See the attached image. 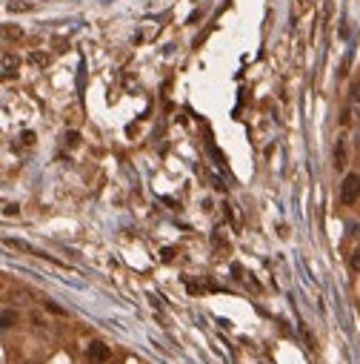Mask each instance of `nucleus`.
Returning <instances> with one entry per match:
<instances>
[{
	"instance_id": "1",
	"label": "nucleus",
	"mask_w": 360,
	"mask_h": 364,
	"mask_svg": "<svg viewBox=\"0 0 360 364\" xmlns=\"http://www.w3.org/2000/svg\"><path fill=\"white\" fill-rule=\"evenodd\" d=\"M357 198H360V178L357 175H346L343 187H340V201H343L346 207H352Z\"/></svg>"
},
{
	"instance_id": "2",
	"label": "nucleus",
	"mask_w": 360,
	"mask_h": 364,
	"mask_svg": "<svg viewBox=\"0 0 360 364\" xmlns=\"http://www.w3.org/2000/svg\"><path fill=\"white\" fill-rule=\"evenodd\" d=\"M109 356H112V350H109V344H103V342H92L86 347V358L92 364H103Z\"/></svg>"
},
{
	"instance_id": "3",
	"label": "nucleus",
	"mask_w": 360,
	"mask_h": 364,
	"mask_svg": "<svg viewBox=\"0 0 360 364\" xmlns=\"http://www.w3.org/2000/svg\"><path fill=\"white\" fill-rule=\"evenodd\" d=\"M335 167L338 169L346 167V138H338V146H335Z\"/></svg>"
},
{
	"instance_id": "4",
	"label": "nucleus",
	"mask_w": 360,
	"mask_h": 364,
	"mask_svg": "<svg viewBox=\"0 0 360 364\" xmlns=\"http://www.w3.org/2000/svg\"><path fill=\"white\" fill-rule=\"evenodd\" d=\"M17 324V313L15 310H0V330H9Z\"/></svg>"
},
{
	"instance_id": "5",
	"label": "nucleus",
	"mask_w": 360,
	"mask_h": 364,
	"mask_svg": "<svg viewBox=\"0 0 360 364\" xmlns=\"http://www.w3.org/2000/svg\"><path fill=\"white\" fill-rule=\"evenodd\" d=\"M6 244L9 247H15V249H23V253H35V249L26 244V241H17V238H6Z\"/></svg>"
},
{
	"instance_id": "6",
	"label": "nucleus",
	"mask_w": 360,
	"mask_h": 364,
	"mask_svg": "<svg viewBox=\"0 0 360 364\" xmlns=\"http://www.w3.org/2000/svg\"><path fill=\"white\" fill-rule=\"evenodd\" d=\"M78 144H80L78 132H66V146H78Z\"/></svg>"
},
{
	"instance_id": "7",
	"label": "nucleus",
	"mask_w": 360,
	"mask_h": 364,
	"mask_svg": "<svg viewBox=\"0 0 360 364\" xmlns=\"http://www.w3.org/2000/svg\"><path fill=\"white\" fill-rule=\"evenodd\" d=\"M352 269H354V272H360V247L352 253Z\"/></svg>"
},
{
	"instance_id": "8",
	"label": "nucleus",
	"mask_w": 360,
	"mask_h": 364,
	"mask_svg": "<svg viewBox=\"0 0 360 364\" xmlns=\"http://www.w3.org/2000/svg\"><path fill=\"white\" fill-rule=\"evenodd\" d=\"M352 98H354V101L360 103V80H357V83H354V86H352Z\"/></svg>"
},
{
	"instance_id": "9",
	"label": "nucleus",
	"mask_w": 360,
	"mask_h": 364,
	"mask_svg": "<svg viewBox=\"0 0 360 364\" xmlns=\"http://www.w3.org/2000/svg\"><path fill=\"white\" fill-rule=\"evenodd\" d=\"M32 60H35V63H46V55H37V52H35V55H32Z\"/></svg>"
}]
</instances>
